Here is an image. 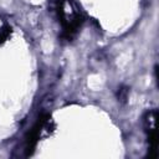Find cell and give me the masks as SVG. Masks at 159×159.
<instances>
[{"label":"cell","instance_id":"1","mask_svg":"<svg viewBox=\"0 0 159 159\" xmlns=\"http://www.w3.org/2000/svg\"><path fill=\"white\" fill-rule=\"evenodd\" d=\"M56 11L65 36L70 40L83 22V16L73 0H57Z\"/></svg>","mask_w":159,"mask_h":159},{"label":"cell","instance_id":"2","mask_svg":"<svg viewBox=\"0 0 159 159\" xmlns=\"http://www.w3.org/2000/svg\"><path fill=\"white\" fill-rule=\"evenodd\" d=\"M155 124H157V111H149L145 113L144 117V128L148 134V140H149V157L150 158H157V130H155Z\"/></svg>","mask_w":159,"mask_h":159},{"label":"cell","instance_id":"3","mask_svg":"<svg viewBox=\"0 0 159 159\" xmlns=\"http://www.w3.org/2000/svg\"><path fill=\"white\" fill-rule=\"evenodd\" d=\"M48 119H50L48 114H42L37 119V122L35 123L32 129L29 132V134L26 137V155H30L34 152V148L36 147V143L40 138V134H41V132H42V129H43V127Z\"/></svg>","mask_w":159,"mask_h":159},{"label":"cell","instance_id":"4","mask_svg":"<svg viewBox=\"0 0 159 159\" xmlns=\"http://www.w3.org/2000/svg\"><path fill=\"white\" fill-rule=\"evenodd\" d=\"M10 32H11V27L6 22H4V21L0 20V43L4 42L7 39V36L10 35Z\"/></svg>","mask_w":159,"mask_h":159},{"label":"cell","instance_id":"5","mask_svg":"<svg viewBox=\"0 0 159 159\" xmlns=\"http://www.w3.org/2000/svg\"><path fill=\"white\" fill-rule=\"evenodd\" d=\"M127 93H128V89H127V88H122V89H119L118 98H119L120 101H125V99H127Z\"/></svg>","mask_w":159,"mask_h":159}]
</instances>
